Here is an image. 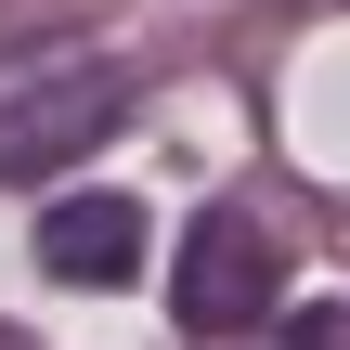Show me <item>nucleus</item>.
Masks as SVG:
<instances>
[{"label": "nucleus", "instance_id": "nucleus-1", "mask_svg": "<svg viewBox=\"0 0 350 350\" xmlns=\"http://www.w3.org/2000/svg\"><path fill=\"white\" fill-rule=\"evenodd\" d=\"M273 299H286L273 234H260L247 208H208V221L182 234V260H169V312H182V338H247V325H273Z\"/></svg>", "mask_w": 350, "mask_h": 350}, {"label": "nucleus", "instance_id": "nucleus-2", "mask_svg": "<svg viewBox=\"0 0 350 350\" xmlns=\"http://www.w3.org/2000/svg\"><path fill=\"white\" fill-rule=\"evenodd\" d=\"M117 117H130L117 65H52L39 91L0 104V182H65L91 143H117Z\"/></svg>", "mask_w": 350, "mask_h": 350}, {"label": "nucleus", "instance_id": "nucleus-3", "mask_svg": "<svg viewBox=\"0 0 350 350\" xmlns=\"http://www.w3.org/2000/svg\"><path fill=\"white\" fill-rule=\"evenodd\" d=\"M39 260H52V286H130L143 273V208L130 195H52L39 208Z\"/></svg>", "mask_w": 350, "mask_h": 350}, {"label": "nucleus", "instance_id": "nucleus-4", "mask_svg": "<svg viewBox=\"0 0 350 350\" xmlns=\"http://www.w3.org/2000/svg\"><path fill=\"white\" fill-rule=\"evenodd\" d=\"M286 350H350V299H338V312H299V325H286Z\"/></svg>", "mask_w": 350, "mask_h": 350}]
</instances>
